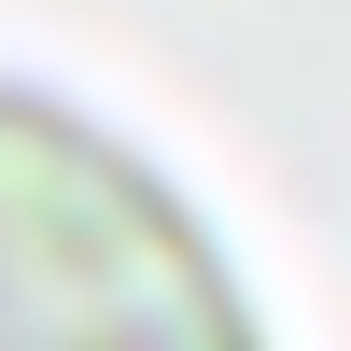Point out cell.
<instances>
[{
    "label": "cell",
    "instance_id": "obj_1",
    "mask_svg": "<svg viewBox=\"0 0 351 351\" xmlns=\"http://www.w3.org/2000/svg\"><path fill=\"white\" fill-rule=\"evenodd\" d=\"M0 351H267L197 197L14 71H0Z\"/></svg>",
    "mask_w": 351,
    "mask_h": 351
}]
</instances>
